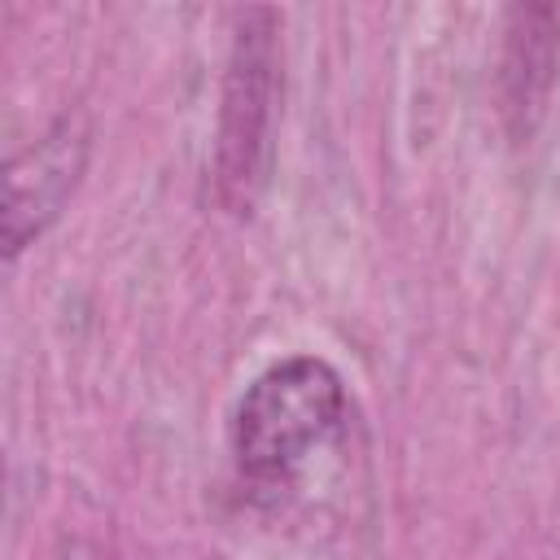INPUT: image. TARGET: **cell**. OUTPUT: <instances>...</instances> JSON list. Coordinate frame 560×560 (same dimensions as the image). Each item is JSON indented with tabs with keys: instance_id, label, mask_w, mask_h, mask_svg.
Listing matches in <instances>:
<instances>
[{
	"instance_id": "277c9868",
	"label": "cell",
	"mask_w": 560,
	"mask_h": 560,
	"mask_svg": "<svg viewBox=\"0 0 560 560\" xmlns=\"http://www.w3.org/2000/svg\"><path fill=\"white\" fill-rule=\"evenodd\" d=\"M560 79V9L556 4H512L503 13L499 52V114L512 144H529L547 118Z\"/></svg>"
},
{
	"instance_id": "6da1fadb",
	"label": "cell",
	"mask_w": 560,
	"mask_h": 560,
	"mask_svg": "<svg viewBox=\"0 0 560 560\" xmlns=\"http://www.w3.org/2000/svg\"><path fill=\"white\" fill-rule=\"evenodd\" d=\"M346 429V381L328 359L293 354L258 372L228 424V451L254 499H284Z\"/></svg>"
},
{
	"instance_id": "3957f363",
	"label": "cell",
	"mask_w": 560,
	"mask_h": 560,
	"mask_svg": "<svg viewBox=\"0 0 560 560\" xmlns=\"http://www.w3.org/2000/svg\"><path fill=\"white\" fill-rule=\"evenodd\" d=\"M92 153V122L83 109H66L39 140L4 166V258H18L74 197Z\"/></svg>"
},
{
	"instance_id": "7a4b0ae2",
	"label": "cell",
	"mask_w": 560,
	"mask_h": 560,
	"mask_svg": "<svg viewBox=\"0 0 560 560\" xmlns=\"http://www.w3.org/2000/svg\"><path fill=\"white\" fill-rule=\"evenodd\" d=\"M280 9L254 4L236 13L219 127H214V201L245 219L267 192L276 162V118L284 88V48H280Z\"/></svg>"
}]
</instances>
